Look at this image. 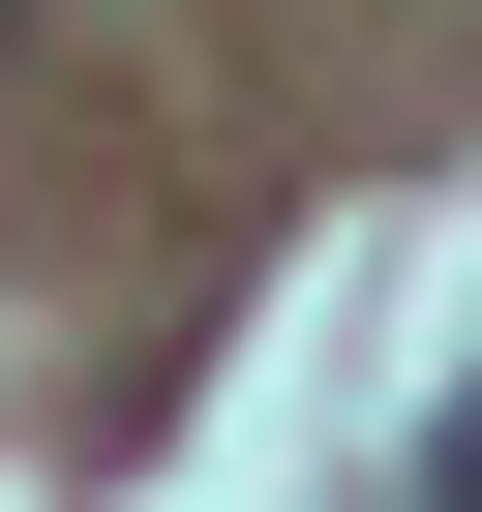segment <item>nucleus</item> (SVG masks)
<instances>
[{"mask_svg": "<svg viewBox=\"0 0 482 512\" xmlns=\"http://www.w3.org/2000/svg\"><path fill=\"white\" fill-rule=\"evenodd\" d=\"M422 512H482V392H452V452H422Z\"/></svg>", "mask_w": 482, "mask_h": 512, "instance_id": "obj_1", "label": "nucleus"}]
</instances>
